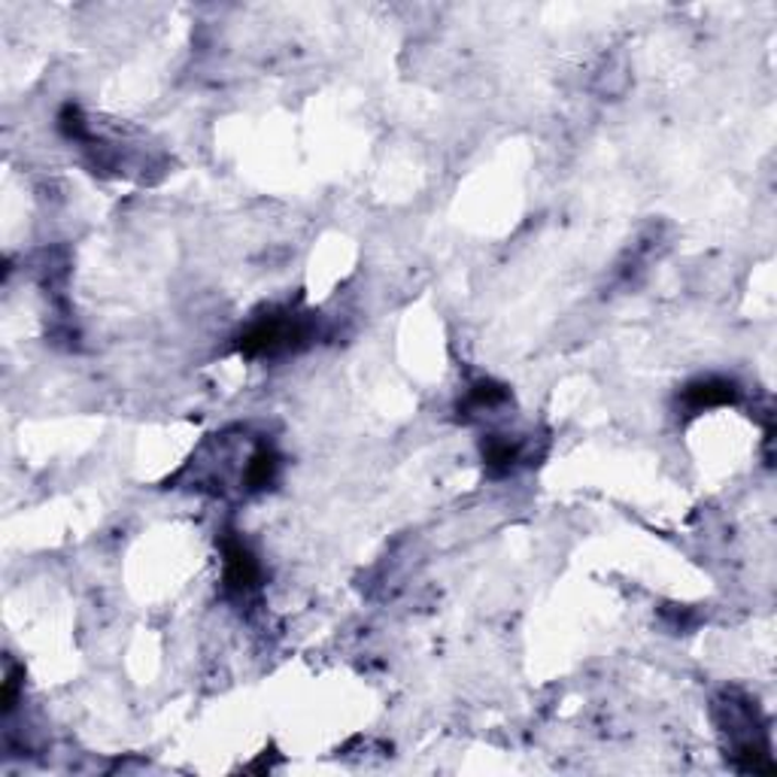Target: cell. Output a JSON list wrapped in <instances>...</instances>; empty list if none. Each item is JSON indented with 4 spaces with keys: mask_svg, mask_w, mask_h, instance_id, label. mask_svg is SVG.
Returning <instances> with one entry per match:
<instances>
[{
    "mask_svg": "<svg viewBox=\"0 0 777 777\" xmlns=\"http://www.w3.org/2000/svg\"><path fill=\"white\" fill-rule=\"evenodd\" d=\"M714 714L720 729L729 735L732 756L739 759L741 772H772L775 765L768 759V744H765V726L756 701H751L744 692L726 689L714 701Z\"/></svg>",
    "mask_w": 777,
    "mask_h": 777,
    "instance_id": "cell-1",
    "label": "cell"
},
{
    "mask_svg": "<svg viewBox=\"0 0 777 777\" xmlns=\"http://www.w3.org/2000/svg\"><path fill=\"white\" fill-rule=\"evenodd\" d=\"M317 325L313 317L301 313H270V317L253 322L241 334V353L246 358H274L282 353H295L313 341Z\"/></svg>",
    "mask_w": 777,
    "mask_h": 777,
    "instance_id": "cell-2",
    "label": "cell"
},
{
    "mask_svg": "<svg viewBox=\"0 0 777 777\" xmlns=\"http://www.w3.org/2000/svg\"><path fill=\"white\" fill-rule=\"evenodd\" d=\"M222 589L237 604H249L262 589V565L237 532H222Z\"/></svg>",
    "mask_w": 777,
    "mask_h": 777,
    "instance_id": "cell-3",
    "label": "cell"
},
{
    "mask_svg": "<svg viewBox=\"0 0 777 777\" xmlns=\"http://www.w3.org/2000/svg\"><path fill=\"white\" fill-rule=\"evenodd\" d=\"M680 398H684L687 410L701 413V410L735 404L741 398V386L729 377H701V380L689 382Z\"/></svg>",
    "mask_w": 777,
    "mask_h": 777,
    "instance_id": "cell-4",
    "label": "cell"
},
{
    "mask_svg": "<svg viewBox=\"0 0 777 777\" xmlns=\"http://www.w3.org/2000/svg\"><path fill=\"white\" fill-rule=\"evenodd\" d=\"M280 477V453L270 444H258L246 459L241 480L246 492H265Z\"/></svg>",
    "mask_w": 777,
    "mask_h": 777,
    "instance_id": "cell-5",
    "label": "cell"
},
{
    "mask_svg": "<svg viewBox=\"0 0 777 777\" xmlns=\"http://www.w3.org/2000/svg\"><path fill=\"white\" fill-rule=\"evenodd\" d=\"M484 462L496 474H510L520 462H529V446L523 441H510L504 434H492L484 441Z\"/></svg>",
    "mask_w": 777,
    "mask_h": 777,
    "instance_id": "cell-6",
    "label": "cell"
},
{
    "mask_svg": "<svg viewBox=\"0 0 777 777\" xmlns=\"http://www.w3.org/2000/svg\"><path fill=\"white\" fill-rule=\"evenodd\" d=\"M510 392L496 380H477L468 389L465 396V410H474V413H489V410H498L501 404H508Z\"/></svg>",
    "mask_w": 777,
    "mask_h": 777,
    "instance_id": "cell-7",
    "label": "cell"
},
{
    "mask_svg": "<svg viewBox=\"0 0 777 777\" xmlns=\"http://www.w3.org/2000/svg\"><path fill=\"white\" fill-rule=\"evenodd\" d=\"M22 677H25V671L22 668H10L7 671V680H3V714H10L15 708V701H19V687H22Z\"/></svg>",
    "mask_w": 777,
    "mask_h": 777,
    "instance_id": "cell-8",
    "label": "cell"
}]
</instances>
